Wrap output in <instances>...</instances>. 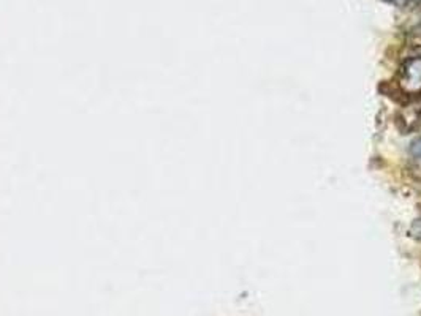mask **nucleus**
<instances>
[{
  "label": "nucleus",
  "instance_id": "nucleus-1",
  "mask_svg": "<svg viewBox=\"0 0 421 316\" xmlns=\"http://www.w3.org/2000/svg\"><path fill=\"white\" fill-rule=\"evenodd\" d=\"M397 86L411 97L421 95V55L404 62L397 75Z\"/></svg>",
  "mask_w": 421,
  "mask_h": 316
},
{
  "label": "nucleus",
  "instance_id": "nucleus-4",
  "mask_svg": "<svg viewBox=\"0 0 421 316\" xmlns=\"http://www.w3.org/2000/svg\"><path fill=\"white\" fill-rule=\"evenodd\" d=\"M385 2L396 5V7H406L407 3H411V0H385Z\"/></svg>",
  "mask_w": 421,
  "mask_h": 316
},
{
  "label": "nucleus",
  "instance_id": "nucleus-3",
  "mask_svg": "<svg viewBox=\"0 0 421 316\" xmlns=\"http://www.w3.org/2000/svg\"><path fill=\"white\" fill-rule=\"evenodd\" d=\"M411 152H412V155L415 158H418V160H421V139L415 141V143L412 144V148H411Z\"/></svg>",
  "mask_w": 421,
  "mask_h": 316
},
{
  "label": "nucleus",
  "instance_id": "nucleus-2",
  "mask_svg": "<svg viewBox=\"0 0 421 316\" xmlns=\"http://www.w3.org/2000/svg\"><path fill=\"white\" fill-rule=\"evenodd\" d=\"M411 40H412V43H415V44H418V46H421V22L418 26H415L413 29H412V32H411Z\"/></svg>",
  "mask_w": 421,
  "mask_h": 316
}]
</instances>
